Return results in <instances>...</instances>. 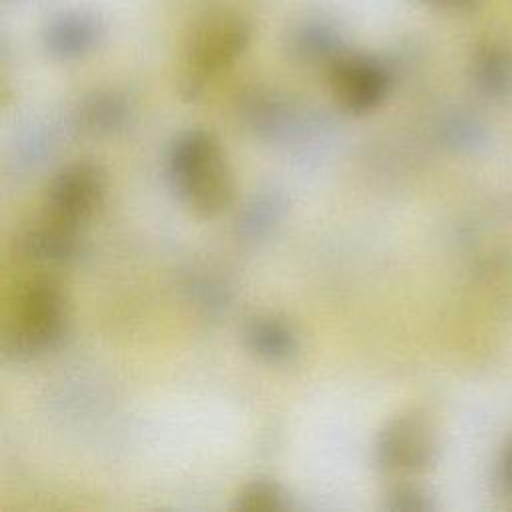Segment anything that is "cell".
<instances>
[{"mask_svg":"<svg viewBox=\"0 0 512 512\" xmlns=\"http://www.w3.org/2000/svg\"><path fill=\"white\" fill-rule=\"evenodd\" d=\"M96 26L84 14H66L46 30V46L60 58H76L92 48Z\"/></svg>","mask_w":512,"mask_h":512,"instance_id":"30bf717a","label":"cell"},{"mask_svg":"<svg viewBox=\"0 0 512 512\" xmlns=\"http://www.w3.org/2000/svg\"><path fill=\"white\" fill-rule=\"evenodd\" d=\"M332 88L348 112L364 114L384 100L388 74L368 56H344L332 68Z\"/></svg>","mask_w":512,"mask_h":512,"instance_id":"8992f818","label":"cell"},{"mask_svg":"<svg viewBox=\"0 0 512 512\" xmlns=\"http://www.w3.org/2000/svg\"><path fill=\"white\" fill-rule=\"evenodd\" d=\"M500 478L502 482L512 488V442L506 446L502 460H500Z\"/></svg>","mask_w":512,"mask_h":512,"instance_id":"9a60e30c","label":"cell"},{"mask_svg":"<svg viewBox=\"0 0 512 512\" xmlns=\"http://www.w3.org/2000/svg\"><path fill=\"white\" fill-rule=\"evenodd\" d=\"M248 348L270 362H282L296 354L298 340L294 330L278 318H254L244 332Z\"/></svg>","mask_w":512,"mask_h":512,"instance_id":"ba28073f","label":"cell"},{"mask_svg":"<svg viewBox=\"0 0 512 512\" xmlns=\"http://www.w3.org/2000/svg\"><path fill=\"white\" fill-rule=\"evenodd\" d=\"M282 210L284 202L278 194H260L252 198V202L238 218V234L248 240L266 236L270 228L280 220Z\"/></svg>","mask_w":512,"mask_h":512,"instance_id":"8fae6325","label":"cell"},{"mask_svg":"<svg viewBox=\"0 0 512 512\" xmlns=\"http://www.w3.org/2000/svg\"><path fill=\"white\" fill-rule=\"evenodd\" d=\"M438 440L432 420L422 410L394 416L380 432L376 458L384 472L394 476H416L436 460Z\"/></svg>","mask_w":512,"mask_h":512,"instance_id":"3957f363","label":"cell"},{"mask_svg":"<svg viewBox=\"0 0 512 512\" xmlns=\"http://www.w3.org/2000/svg\"><path fill=\"white\" fill-rule=\"evenodd\" d=\"M236 508L246 512H272V510H284L286 500H284V492L276 482L258 478L242 488V492L236 498Z\"/></svg>","mask_w":512,"mask_h":512,"instance_id":"7c38bea8","label":"cell"},{"mask_svg":"<svg viewBox=\"0 0 512 512\" xmlns=\"http://www.w3.org/2000/svg\"><path fill=\"white\" fill-rule=\"evenodd\" d=\"M66 332V300L54 278H34L16 302L14 324L6 336V352L28 360L54 350Z\"/></svg>","mask_w":512,"mask_h":512,"instance_id":"7a4b0ae2","label":"cell"},{"mask_svg":"<svg viewBox=\"0 0 512 512\" xmlns=\"http://www.w3.org/2000/svg\"><path fill=\"white\" fill-rule=\"evenodd\" d=\"M168 174L178 196L202 218H214L232 204V172L208 130H190L172 144Z\"/></svg>","mask_w":512,"mask_h":512,"instance_id":"6da1fadb","label":"cell"},{"mask_svg":"<svg viewBox=\"0 0 512 512\" xmlns=\"http://www.w3.org/2000/svg\"><path fill=\"white\" fill-rule=\"evenodd\" d=\"M250 26L232 10L206 14L192 30L188 58L198 74L216 72L232 64L248 46Z\"/></svg>","mask_w":512,"mask_h":512,"instance_id":"277c9868","label":"cell"},{"mask_svg":"<svg viewBox=\"0 0 512 512\" xmlns=\"http://www.w3.org/2000/svg\"><path fill=\"white\" fill-rule=\"evenodd\" d=\"M18 250L20 254L32 260H44V262H56V264L70 262L78 256L76 230L48 220L44 226L26 230L18 238Z\"/></svg>","mask_w":512,"mask_h":512,"instance_id":"52a82bcc","label":"cell"},{"mask_svg":"<svg viewBox=\"0 0 512 512\" xmlns=\"http://www.w3.org/2000/svg\"><path fill=\"white\" fill-rule=\"evenodd\" d=\"M472 78L486 98H508L512 94V56L502 46L480 48L474 56Z\"/></svg>","mask_w":512,"mask_h":512,"instance_id":"9c48e42d","label":"cell"},{"mask_svg":"<svg viewBox=\"0 0 512 512\" xmlns=\"http://www.w3.org/2000/svg\"><path fill=\"white\" fill-rule=\"evenodd\" d=\"M106 188L104 170L94 162L62 168L48 188V220L76 230L100 204Z\"/></svg>","mask_w":512,"mask_h":512,"instance_id":"5b68a950","label":"cell"},{"mask_svg":"<svg viewBox=\"0 0 512 512\" xmlns=\"http://www.w3.org/2000/svg\"><path fill=\"white\" fill-rule=\"evenodd\" d=\"M424 2L430 6L444 8V10H462V8H468L470 4H474L476 0H424Z\"/></svg>","mask_w":512,"mask_h":512,"instance_id":"2e32d148","label":"cell"},{"mask_svg":"<svg viewBox=\"0 0 512 512\" xmlns=\"http://www.w3.org/2000/svg\"><path fill=\"white\" fill-rule=\"evenodd\" d=\"M388 508L396 512H428L434 506L422 490L412 486H402L388 496Z\"/></svg>","mask_w":512,"mask_h":512,"instance_id":"5bb4252c","label":"cell"},{"mask_svg":"<svg viewBox=\"0 0 512 512\" xmlns=\"http://www.w3.org/2000/svg\"><path fill=\"white\" fill-rule=\"evenodd\" d=\"M84 124L98 132H112L120 128L126 120V106L124 102L116 98H96L86 104L84 112Z\"/></svg>","mask_w":512,"mask_h":512,"instance_id":"4fadbf2b","label":"cell"}]
</instances>
